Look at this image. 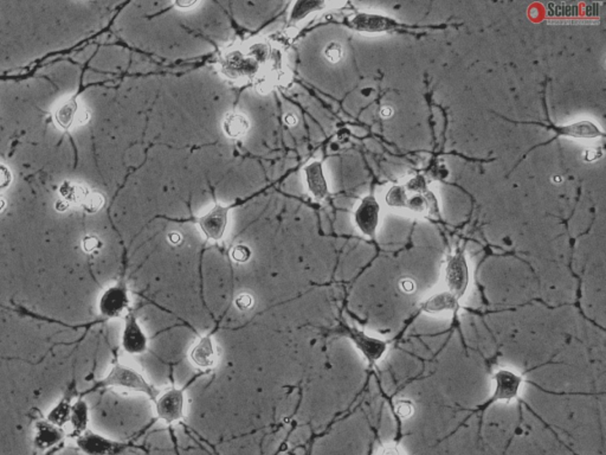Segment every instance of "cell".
Masks as SVG:
<instances>
[{
    "instance_id": "26",
    "label": "cell",
    "mask_w": 606,
    "mask_h": 455,
    "mask_svg": "<svg viewBox=\"0 0 606 455\" xmlns=\"http://www.w3.org/2000/svg\"><path fill=\"white\" fill-rule=\"evenodd\" d=\"M168 242L173 246H179V244L183 242V236L180 235L179 233H175V231H172V233L168 234Z\"/></svg>"
},
{
    "instance_id": "30",
    "label": "cell",
    "mask_w": 606,
    "mask_h": 455,
    "mask_svg": "<svg viewBox=\"0 0 606 455\" xmlns=\"http://www.w3.org/2000/svg\"><path fill=\"white\" fill-rule=\"evenodd\" d=\"M380 455H400V454H399V451L396 448V447H386L384 451L380 453Z\"/></svg>"
},
{
    "instance_id": "8",
    "label": "cell",
    "mask_w": 606,
    "mask_h": 455,
    "mask_svg": "<svg viewBox=\"0 0 606 455\" xmlns=\"http://www.w3.org/2000/svg\"><path fill=\"white\" fill-rule=\"evenodd\" d=\"M123 347L127 352L133 355L143 353L148 347V338L139 325L137 317L129 313L126 319V328L123 331Z\"/></svg>"
},
{
    "instance_id": "6",
    "label": "cell",
    "mask_w": 606,
    "mask_h": 455,
    "mask_svg": "<svg viewBox=\"0 0 606 455\" xmlns=\"http://www.w3.org/2000/svg\"><path fill=\"white\" fill-rule=\"evenodd\" d=\"M230 206H223L217 204L210 212L204 215L199 219L200 229L208 238L218 241L225 234L227 225V214Z\"/></svg>"
},
{
    "instance_id": "32",
    "label": "cell",
    "mask_w": 606,
    "mask_h": 455,
    "mask_svg": "<svg viewBox=\"0 0 606 455\" xmlns=\"http://www.w3.org/2000/svg\"><path fill=\"white\" fill-rule=\"evenodd\" d=\"M87 120H88V113H87V111H82V113L78 115V121H80L81 124H84Z\"/></svg>"
},
{
    "instance_id": "20",
    "label": "cell",
    "mask_w": 606,
    "mask_h": 455,
    "mask_svg": "<svg viewBox=\"0 0 606 455\" xmlns=\"http://www.w3.org/2000/svg\"><path fill=\"white\" fill-rule=\"evenodd\" d=\"M387 203L396 206L406 205V195L404 190L401 187H393L392 191L387 195Z\"/></svg>"
},
{
    "instance_id": "5",
    "label": "cell",
    "mask_w": 606,
    "mask_h": 455,
    "mask_svg": "<svg viewBox=\"0 0 606 455\" xmlns=\"http://www.w3.org/2000/svg\"><path fill=\"white\" fill-rule=\"evenodd\" d=\"M495 380V391L491 396V402H510L518 397L521 385H522V377L518 373L510 370L502 369L499 370L494 375Z\"/></svg>"
},
{
    "instance_id": "2",
    "label": "cell",
    "mask_w": 606,
    "mask_h": 455,
    "mask_svg": "<svg viewBox=\"0 0 606 455\" xmlns=\"http://www.w3.org/2000/svg\"><path fill=\"white\" fill-rule=\"evenodd\" d=\"M445 283L448 291L461 300L469 286V268L462 253L451 256L445 267Z\"/></svg>"
},
{
    "instance_id": "22",
    "label": "cell",
    "mask_w": 606,
    "mask_h": 455,
    "mask_svg": "<svg viewBox=\"0 0 606 455\" xmlns=\"http://www.w3.org/2000/svg\"><path fill=\"white\" fill-rule=\"evenodd\" d=\"M396 413L399 418L401 419H409L410 416H412L414 414V405H412L411 402L409 400H400L398 402H396Z\"/></svg>"
},
{
    "instance_id": "1",
    "label": "cell",
    "mask_w": 606,
    "mask_h": 455,
    "mask_svg": "<svg viewBox=\"0 0 606 455\" xmlns=\"http://www.w3.org/2000/svg\"><path fill=\"white\" fill-rule=\"evenodd\" d=\"M105 384L142 392L153 400H156L159 396V391L141 373L123 365H116L111 370L109 376L105 380Z\"/></svg>"
},
{
    "instance_id": "4",
    "label": "cell",
    "mask_w": 606,
    "mask_h": 455,
    "mask_svg": "<svg viewBox=\"0 0 606 455\" xmlns=\"http://www.w3.org/2000/svg\"><path fill=\"white\" fill-rule=\"evenodd\" d=\"M341 331L352 339L358 350L365 356V358L369 363L379 362L382 358V356L385 355L386 350H387V343L381 339H378V338L368 336L365 332L357 328L346 325L342 326Z\"/></svg>"
},
{
    "instance_id": "10",
    "label": "cell",
    "mask_w": 606,
    "mask_h": 455,
    "mask_svg": "<svg viewBox=\"0 0 606 455\" xmlns=\"http://www.w3.org/2000/svg\"><path fill=\"white\" fill-rule=\"evenodd\" d=\"M349 25L357 31L361 32H384L388 30H393L397 26L395 20L390 18L382 17L377 15H367V13H359L350 19Z\"/></svg>"
},
{
    "instance_id": "9",
    "label": "cell",
    "mask_w": 606,
    "mask_h": 455,
    "mask_svg": "<svg viewBox=\"0 0 606 455\" xmlns=\"http://www.w3.org/2000/svg\"><path fill=\"white\" fill-rule=\"evenodd\" d=\"M190 361L198 369H211L217 363V352L211 336L200 338L199 342L192 346L189 353Z\"/></svg>"
},
{
    "instance_id": "18",
    "label": "cell",
    "mask_w": 606,
    "mask_h": 455,
    "mask_svg": "<svg viewBox=\"0 0 606 455\" xmlns=\"http://www.w3.org/2000/svg\"><path fill=\"white\" fill-rule=\"evenodd\" d=\"M342 56H344V50H342V46L339 43L331 42L326 46L325 57L330 63H338V62H340Z\"/></svg>"
},
{
    "instance_id": "31",
    "label": "cell",
    "mask_w": 606,
    "mask_h": 455,
    "mask_svg": "<svg viewBox=\"0 0 606 455\" xmlns=\"http://www.w3.org/2000/svg\"><path fill=\"white\" fill-rule=\"evenodd\" d=\"M284 120H285V124H287L288 126H295L296 122H297V119H296V116L294 115V114H287Z\"/></svg>"
},
{
    "instance_id": "33",
    "label": "cell",
    "mask_w": 606,
    "mask_h": 455,
    "mask_svg": "<svg viewBox=\"0 0 606 455\" xmlns=\"http://www.w3.org/2000/svg\"><path fill=\"white\" fill-rule=\"evenodd\" d=\"M552 181H553V182H555V184H560V182H562V177L561 176H554L553 178H552Z\"/></svg>"
},
{
    "instance_id": "21",
    "label": "cell",
    "mask_w": 606,
    "mask_h": 455,
    "mask_svg": "<svg viewBox=\"0 0 606 455\" xmlns=\"http://www.w3.org/2000/svg\"><path fill=\"white\" fill-rule=\"evenodd\" d=\"M235 304L239 310L245 312V310L251 309L252 307H254L255 298H254V295L250 293H241L237 298H236Z\"/></svg>"
},
{
    "instance_id": "15",
    "label": "cell",
    "mask_w": 606,
    "mask_h": 455,
    "mask_svg": "<svg viewBox=\"0 0 606 455\" xmlns=\"http://www.w3.org/2000/svg\"><path fill=\"white\" fill-rule=\"evenodd\" d=\"M223 128L230 138L243 137L249 129V121L242 114H229L223 122Z\"/></svg>"
},
{
    "instance_id": "17",
    "label": "cell",
    "mask_w": 606,
    "mask_h": 455,
    "mask_svg": "<svg viewBox=\"0 0 606 455\" xmlns=\"http://www.w3.org/2000/svg\"><path fill=\"white\" fill-rule=\"evenodd\" d=\"M75 111H76V106L74 102H70L68 105H65L64 107H62L59 109L58 114H57V120H58L59 125H61L63 128H68L71 125L72 119H74L75 115Z\"/></svg>"
},
{
    "instance_id": "34",
    "label": "cell",
    "mask_w": 606,
    "mask_h": 455,
    "mask_svg": "<svg viewBox=\"0 0 606 455\" xmlns=\"http://www.w3.org/2000/svg\"><path fill=\"white\" fill-rule=\"evenodd\" d=\"M178 5H179V6H183V7H189V6H191V5H194V2H185V4H179V2H178Z\"/></svg>"
},
{
    "instance_id": "7",
    "label": "cell",
    "mask_w": 606,
    "mask_h": 455,
    "mask_svg": "<svg viewBox=\"0 0 606 455\" xmlns=\"http://www.w3.org/2000/svg\"><path fill=\"white\" fill-rule=\"evenodd\" d=\"M379 212L380 206L373 197L364 198L355 211V223L364 235L372 238L376 236L379 223Z\"/></svg>"
},
{
    "instance_id": "14",
    "label": "cell",
    "mask_w": 606,
    "mask_h": 455,
    "mask_svg": "<svg viewBox=\"0 0 606 455\" xmlns=\"http://www.w3.org/2000/svg\"><path fill=\"white\" fill-rule=\"evenodd\" d=\"M561 134L573 138H597L602 137L603 133L591 121H580L577 124L560 128Z\"/></svg>"
},
{
    "instance_id": "24",
    "label": "cell",
    "mask_w": 606,
    "mask_h": 455,
    "mask_svg": "<svg viewBox=\"0 0 606 455\" xmlns=\"http://www.w3.org/2000/svg\"><path fill=\"white\" fill-rule=\"evenodd\" d=\"M103 198L100 195H92L88 200V206L92 210H97L102 206Z\"/></svg>"
},
{
    "instance_id": "13",
    "label": "cell",
    "mask_w": 606,
    "mask_h": 455,
    "mask_svg": "<svg viewBox=\"0 0 606 455\" xmlns=\"http://www.w3.org/2000/svg\"><path fill=\"white\" fill-rule=\"evenodd\" d=\"M129 299L127 291L121 287L111 288L102 299V310L110 317H118L128 306Z\"/></svg>"
},
{
    "instance_id": "16",
    "label": "cell",
    "mask_w": 606,
    "mask_h": 455,
    "mask_svg": "<svg viewBox=\"0 0 606 455\" xmlns=\"http://www.w3.org/2000/svg\"><path fill=\"white\" fill-rule=\"evenodd\" d=\"M325 6V2L322 1H311V0H304V1H298L296 2L294 9H293L292 16H290V20L292 21H298L301 19H303L306 16H308L309 13H312V11H316L322 9Z\"/></svg>"
},
{
    "instance_id": "28",
    "label": "cell",
    "mask_w": 606,
    "mask_h": 455,
    "mask_svg": "<svg viewBox=\"0 0 606 455\" xmlns=\"http://www.w3.org/2000/svg\"><path fill=\"white\" fill-rule=\"evenodd\" d=\"M596 152H597L596 149H589V151H585V153H584V159H585L586 162H594V160L598 159V157H599V155H598Z\"/></svg>"
},
{
    "instance_id": "27",
    "label": "cell",
    "mask_w": 606,
    "mask_h": 455,
    "mask_svg": "<svg viewBox=\"0 0 606 455\" xmlns=\"http://www.w3.org/2000/svg\"><path fill=\"white\" fill-rule=\"evenodd\" d=\"M400 287H401V290H403L404 291H406V293H410V291H415L416 285H415V282L412 281V280L405 279V280H403V281L400 282Z\"/></svg>"
},
{
    "instance_id": "23",
    "label": "cell",
    "mask_w": 606,
    "mask_h": 455,
    "mask_svg": "<svg viewBox=\"0 0 606 455\" xmlns=\"http://www.w3.org/2000/svg\"><path fill=\"white\" fill-rule=\"evenodd\" d=\"M10 181H11L10 172L5 167L0 166V191L10 184Z\"/></svg>"
},
{
    "instance_id": "25",
    "label": "cell",
    "mask_w": 606,
    "mask_h": 455,
    "mask_svg": "<svg viewBox=\"0 0 606 455\" xmlns=\"http://www.w3.org/2000/svg\"><path fill=\"white\" fill-rule=\"evenodd\" d=\"M97 246H99V241L95 237H89V238H87L84 241V249L87 252H92V250L96 249Z\"/></svg>"
},
{
    "instance_id": "19",
    "label": "cell",
    "mask_w": 606,
    "mask_h": 455,
    "mask_svg": "<svg viewBox=\"0 0 606 455\" xmlns=\"http://www.w3.org/2000/svg\"><path fill=\"white\" fill-rule=\"evenodd\" d=\"M231 257L238 263H245L251 258V249L245 244H238L231 249Z\"/></svg>"
},
{
    "instance_id": "29",
    "label": "cell",
    "mask_w": 606,
    "mask_h": 455,
    "mask_svg": "<svg viewBox=\"0 0 606 455\" xmlns=\"http://www.w3.org/2000/svg\"><path fill=\"white\" fill-rule=\"evenodd\" d=\"M392 115H393V108L392 107H388V106H386V107H382L381 110H380V116H381V118L388 119V118H391V116H392Z\"/></svg>"
},
{
    "instance_id": "3",
    "label": "cell",
    "mask_w": 606,
    "mask_h": 455,
    "mask_svg": "<svg viewBox=\"0 0 606 455\" xmlns=\"http://www.w3.org/2000/svg\"><path fill=\"white\" fill-rule=\"evenodd\" d=\"M185 391L172 388L157 396L156 400V416L165 423H173L184 418Z\"/></svg>"
},
{
    "instance_id": "12",
    "label": "cell",
    "mask_w": 606,
    "mask_h": 455,
    "mask_svg": "<svg viewBox=\"0 0 606 455\" xmlns=\"http://www.w3.org/2000/svg\"><path fill=\"white\" fill-rule=\"evenodd\" d=\"M306 181L309 191L315 200H325L328 195V186L322 172L321 163L314 162L306 167Z\"/></svg>"
},
{
    "instance_id": "35",
    "label": "cell",
    "mask_w": 606,
    "mask_h": 455,
    "mask_svg": "<svg viewBox=\"0 0 606 455\" xmlns=\"http://www.w3.org/2000/svg\"><path fill=\"white\" fill-rule=\"evenodd\" d=\"M4 206H5V201L2 200H0V211H1V210L4 209Z\"/></svg>"
},
{
    "instance_id": "11",
    "label": "cell",
    "mask_w": 606,
    "mask_h": 455,
    "mask_svg": "<svg viewBox=\"0 0 606 455\" xmlns=\"http://www.w3.org/2000/svg\"><path fill=\"white\" fill-rule=\"evenodd\" d=\"M458 309L459 300L449 291L433 294L422 304V310L424 313H429V314L449 312V310L452 313H457Z\"/></svg>"
}]
</instances>
